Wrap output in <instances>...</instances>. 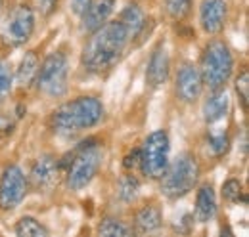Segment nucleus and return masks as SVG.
<instances>
[{
    "instance_id": "nucleus-25",
    "label": "nucleus",
    "mask_w": 249,
    "mask_h": 237,
    "mask_svg": "<svg viewBox=\"0 0 249 237\" xmlns=\"http://www.w3.org/2000/svg\"><path fill=\"white\" fill-rule=\"evenodd\" d=\"M222 199L230 205H236L240 201H246V193L242 187V182L236 178H230L222 184Z\"/></svg>"
},
{
    "instance_id": "nucleus-18",
    "label": "nucleus",
    "mask_w": 249,
    "mask_h": 237,
    "mask_svg": "<svg viewBox=\"0 0 249 237\" xmlns=\"http://www.w3.org/2000/svg\"><path fill=\"white\" fill-rule=\"evenodd\" d=\"M228 105H230V100H228L226 88L211 90V94L203 102V120L207 124H217L218 120L226 117Z\"/></svg>"
},
{
    "instance_id": "nucleus-24",
    "label": "nucleus",
    "mask_w": 249,
    "mask_h": 237,
    "mask_svg": "<svg viewBox=\"0 0 249 237\" xmlns=\"http://www.w3.org/2000/svg\"><path fill=\"white\" fill-rule=\"evenodd\" d=\"M207 148L215 157L226 155V151L230 148V138H228L226 130H211L207 134Z\"/></svg>"
},
{
    "instance_id": "nucleus-31",
    "label": "nucleus",
    "mask_w": 249,
    "mask_h": 237,
    "mask_svg": "<svg viewBox=\"0 0 249 237\" xmlns=\"http://www.w3.org/2000/svg\"><path fill=\"white\" fill-rule=\"evenodd\" d=\"M12 128H14V122H12L10 118L0 117V132H4V134H12Z\"/></svg>"
},
{
    "instance_id": "nucleus-5",
    "label": "nucleus",
    "mask_w": 249,
    "mask_h": 237,
    "mask_svg": "<svg viewBox=\"0 0 249 237\" xmlns=\"http://www.w3.org/2000/svg\"><path fill=\"white\" fill-rule=\"evenodd\" d=\"M199 73L203 79V86L209 90L226 88L228 81L232 79L234 71V56L228 48V44L222 38H213L203 48L201 61H199Z\"/></svg>"
},
{
    "instance_id": "nucleus-16",
    "label": "nucleus",
    "mask_w": 249,
    "mask_h": 237,
    "mask_svg": "<svg viewBox=\"0 0 249 237\" xmlns=\"http://www.w3.org/2000/svg\"><path fill=\"white\" fill-rule=\"evenodd\" d=\"M163 226V214L161 208L156 203H146L134 212V222H132V232L134 234H152L157 232Z\"/></svg>"
},
{
    "instance_id": "nucleus-17",
    "label": "nucleus",
    "mask_w": 249,
    "mask_h": 237,
    "mask_svg": "<svg viewBox=\"0 0 249 237\" xmlns=\"http://www.w3.org/2000/svg\"><path fill=\"white\" fill-rule=\"evenodd\" d=\"M115 2L117 0H92L90 6L81 16L83 17V31L85 33H92L100 25H104L109 19V16H111V12L115 8Z\"/></svg>"
},
{
    "instance_id": "nucleus-26",
    "label": "nucleus",
    "mask_w": 249,
    "mask_h": 237,
    "mask_svg": "<svg viewBox=\"0 0 249 237\" xmlns=\"http://www.w3.org/2000/svg\"><path fill=\"white\" fill-rule=\"evenodd\" d=\"M14 86V75H12V67L8 65V61L0 59V102L6 100L12 92Z\"/></svg>"
},
{
    "instance_id": "nucleus-28",
    "label": "nucleus",
    "mask_w": 249,
    "mask_h": 237,
    "mask_svg": "<svg viewBox=\"0 0 249 237\" xmlns=\"http://www.w3.org/2000/svg\"><path fill=\"white\" fill-rule=\"evenodd\" d=\"M35 12H38L42 17H48L56 12L58 8V0H33V6H31Z\"/></svg>"
},
{
    "instance_id": "nucleus-13",
    "label": "nucleus",
    "mask_w": 249,
    "mask_h": 237,
    "mask_svg": "<svg viewBox=\"0 0 249 237\" xmlns=\"http://www.w3.org/2000/svg\"><path fill=\"white\" fill-rule=\"evenodd\" d=\"M226 2L224 0H201L199 6V23L207 34H218L226 25Z\"/></svg>"
},
{
    "instance_id": "nucleus-15",
    "label": "nucleus",
    "mask_w": 249,
    "mask_h": 237,
    "mask_svg": "<svg viewBox=\"0 0 249 237\" xmlns=\"http://www.w3.org/2000/svg\"><path fill=\"white\" fill-rule=\"evenodd\" d=\"M217 214V195L211 184L199 186L196 193V205H194V220L199 224H209Z\"/></svg>"
},
{
    "instance_id": "nucleus-30",
    "label": "nucleus",
    "mask_w": 249,
    "mask_h": 237,
    "mask_svg": "<svg viewBox=\"0 0 249 237\" xmlns=\"http://www.w3.org/2000/svg\"><path fill=\"white\" fill-rule=\"evenodd\" d=\"M90 2H92V0H71V10H73V14L83 16V12L90 6Z\"/></svg>"
},
{
    "instance_id": "nucleus-27",
    "label": "nucleus",
    "mask_w": 249,
    "mask_h": 237,
    "mask_svg": "<svg viewBox=\"0 0 249 237\" xmlns=\"http://www.w3.org/2000/svg\"><path fill=\"white\" fill-rule=\"evenodd\" d=\"M236 94L242 102V107L244 111L248 109V100H249V71L244 69L238 77H236Z\"/></svg>"
},
{
    "instance_id": "nucleus-21",
    "label": "nucleus",
    "mask_w": 249,
    "mask_h": 237,
    "mask_svg": "<svg viewBox=\"0 0 249 237\" xmlns=\"http://www.w3.org/2000/svg\"><path fill=\"white\" fill-rule=\"evenodd\" d=\"M16 236L19 237H46L50 232L44 224H40L36 218L33 216H23L16 222V228H14Z\"/></svg>"
},
{
    "instance_id": "nucleus-4",
    "label": "nucleus",
    "mask_w": 249,
    "mask_h": 237,
    "mask_svg": "<svg viewBox=\"0 0 249 237\" xmlns=\"http://www.w3.org/2000/svg\"><path fill=\"white\" fill-rule=\"evenodd\" d=\"M199 176H201V167L197 157L190 151H184L175 161H169L165 172L159 178V189L167 199L177 201L186 197L190 191H194V187L199 182Z\"/></svg>"
},
{
    "instance_id": "nucleus-1",
    "label": "nucleus",
    "mask_w": 249,
    "mask_h": 237,
    "mask_svg": "<svg viewBox=\"0 0 249 237\" xmlns=\"http://www.w3.org/2000/svg\"><path fill=\"white\" fill-rule=\"evenodd\" d=\"M128 42V31L124 29L119 19L106 21L104 25L92 31L89 40L85 42L81 52V65L85 67V71L94 75L111 71L123 58Z\"/></svg>"
},
{
    "instance_id": "nucleus-6",
    "label": "nucleus",
    "mask_w": 249,
    "mask_h": 237,
    "mask_svg": "<svg viewBox=\"0 0 249 237\" xmlns=\"http://www.w3.org/2000/svg\"><path fill=\"white\" fill-rule=\"evenodd\" d=\"M67 77H69V63L65 54L52 52L38 65L35 85L38 92L44 94L46 98H62L67 92Z\"/></svg>"
},
{
    "instance_id": "nucleus-12",
    "label": "nucleus",
    "mask_w": 249,
    "mask_h": 237,
    "mask_svg": "<svg viewBox=\"0 0 249 237\" xmlns=\"http://www.w3.org/2000/svg\"><path fill=\"white\" fill-rule=\"evenodd\" d=\"M124 25V29L128 31L130 42L142 44L146 38V33L150 34V31L154 29V21L146 16V12L138 6V4H128L124 6V10L121 12V16L117 17Z\"/></svg>"
},
{
    "instance_id": "nucleus-11",
    "label": "nucleus",
    "mask_w": 249,
    "mask_h": 237,
    "mask_svg": "<svg viewBox=\"0 0 249 237\" xmlns=\"http://www.w3.org/2000/svg\"><path fill=\"white\" fill-rule=\"evenodd\" d=\"M60 170H62L60 169V159H56L54 155H42L33 163L31 172H29L27 180H29L31 187H35V189L48 191L58 182Z\"/></svg>"
},
{
    "instance_id": "nucleus-22",
    "label": "nucleus",
    "mask_w": 249,
    "mask_h": 237,
    "mask_svg": "<svg viewBox=\"0 0 249 237\" xmlns=\"http://www.w3.org/2000/svg\"><path fill=\"white\" fill-rule=\"evenodd\" d=\"M140 193V182L134 174H124L119 180V186H117V195L123 203H134L136 197Z\"/></svg>"
},
{
    "instance_id": "nucleus-14",
    "label": "nucleus",
    "mask_w": 249,
    "mask_h": 237,
    "mask_svg": "<svg viewBox=\"0 0 249 237\" xmlns=\"http://www.w3.org/2000/svg\"><path fill=\"white\" fill-rule=\"evenodd\" d=\"M169 73H171V59L167 54V48H165V44H157L150 56V61H148L146 83L152 88H159L161 85L167 83Z\"/></svg>"
},
{
    "instance_id": "nucleus-29",
    "label": "nucleus",
    "mask_w": 249,
    "mask_h": 237,
    "mask_svg": "<svg viewBox=\"0 0 249 237\" xmlns=\"http://www.w3.org/2000/svg\"><path fill=\"white\" fill-rule=\"evenodd\" d=\"M138 161H140V148L134 149V151H130L126 157H124V163L123 167L126 170H130V169H134V167H138Z\"/></svg>"
},
{
    "instance_id": "nucleus-19",
    "label": "nucleus",
    "mask_w": 249,
    "mask_h": 237,
    "mask_svg": "<svg viewBox=\"0 0 249 237\" xmlns=\"http://www.w3.org/2000/svg\"><path fill=\"white\" fill-rule=\"evenodd\" d=\"M38 65H40L38 54H36L35 50H29V52L21 58L18 69H16V81H18L19 86H23V88H29V86H31L33 83H35V79H36Z\"/></svg>"
},
{
    "instance_id": "nucleus-2",
    "label": "nucleus",
    "mask_w": 249,
    "mask_h": 237,
    "mask_svg": "<svg viewBox=\"0 0 249 237\" xmlns=\"http://www.w3.org/2000/svg\"><path fill=\"white\" fill-rule=\"evenodd\" d=\"M104 115V103L96 96H79L52 111L50 126L56 134L71 136L100 124Z\"/></svg>"
},
{
    "instance_id": "nucleus-20",
    "label": "nucleus",
    "mask_w": 249,
    "mask_h": 237,
    "mask_svg": "<svg viewBox=\"0 0 249 237\" xmlns=\"http://www.w3.org/2000/svg\"><path fill=\"white\" fill-rule=\"evenodd\" d=\"M96 234L98 236H117V237H126V236H132V226H128L126 222L115 218V216H107L104 218L98 228H96Z\"/></svg>"
},
{
    "instance_id": "nucleus-8",
    "label": "nucleus",
    "mask_w": 249,
    "mask_h": 237,
    "mask_svg": "<svg viewBox=\"0 0 249 237\" xmlns=\"http://www.w3.org/2000/svg\"><path fill=\"white\" fill-rule=\"evenodd\" d=\"M35 25H36L35 10L27 4H19L8 16L0 38L8 48H19V46H23L25 42L31 40L33 33H35Z\"/></svg>"
},
{
    "instance_id": "nucleus-9",
    "label": "nucleus",
    "mask_w": 249,
    "mask_h": 237,
    "mask_svg": "<svg viewBox=\"0 0 249 237\" xmlns=\"http://www.w3.org/2000/svg\"><path fill=\"white\" fill-rule=\"evenodd\" d=\"M29 191V180L18 165L4 169L0 176V210L8 212L21 205Z\"/></svg>"
},
{
    "instance_id": "nucleus-3",
    "label": "nucleus",
    "mask_w": 249,
    "mask_h": 237,
    "mask_svg": "<svg viewBox=\"0 0 249 237\" xmlns=\"http://www.w3.org/2000/svg\"><path fill=\"white\" fill-rule=\"evenodd\" d=\"M69 161H60V169L65 170V184L73 191L85 189L92 182L104 163V148L98 140H87L77 149L67 153Z\"/></svg>"
},
{
    "instance_id": "nucleus-23",
    "label": "nucleus",
    "mask_w": 249,
    "mask_h": 237,
    "mask_svg": "<svg viewBox=\"0 0 249 237\" xmlns=\"http://www.w3.org/2000/svg\"><path fill=\"white\" fill-rule=\"evenodd\" d=\"M192 4H194V0H163L165 12L173 21L186 19L192 12Z\"/></svg>"
},
{
    "instance_id": "nucleus-10",
    "label": "nucleus",
    "mask_w": 249,
    "mask_h": 237,
    "mask_svg": "<svg viewBox=\"0 0 249 237\" xmlns=\"http://www.w3.org/2000/svg\"><path fill=\"white\" fill-rule=\"evenodd\" d=\"M175 90H177L178 100L184 103H194L196 100H199L203 92V79H201L199 69L194 63L186 61L180 65L177 79H175Z\"/></svg>"
},
{
    "instance_id": "nucleus-32",
    "label": "nucleus",
    "mask_w": 249,
    "mask_h": 237,
    "mask_svg": "<svg viewBox=\"0 0 249 237\" xmlns=\"http://www.w3.org/2000/svg\"><path fill=\"white\" fill-rule=\"evenodd\" d=\"M2 8H4V0H0V10H2Z\"/></svg>"
},
{
    "instance_id": "nucleus-7",
    "label": "nucleus",
    "mask_w": 249,
    "mask_h": 237,
    "mask_svg": "<svg viewBox=\"0 0 249 237\" xmlns=\"http://www.w3.org/2000/svg\"><path fill=\"white\" fill-rule=\"evenodd\" d=\"M169 151H171V140L167 130H154L148 134L140 148V172L148 180H159L169 165Z\"/></svg>"
}]
</instances>
